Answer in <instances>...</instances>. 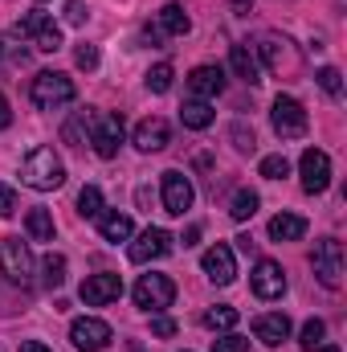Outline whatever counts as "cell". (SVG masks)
Listing matches in <instances>:
<instances>
[{"label":"cell","instance_id":"cell-22","mask_svg":"<svg viewBox=\"0 0 347 352\" xmlns=\"http://www.w3.org/2000/svg\"><path fill=\"white\" fill-rule=\"evenodd\" d=\"M180 119H184V127H192V131H204V127L217 119V111H213L204 98H192V102H184V107H180Z\"/></svg>","mask_w":347,"mask_h":352},{"label":"cell","instance_id":"cell-17","mask_svg":"<svg viewBox=\"0 0 347 352\" xmlns=\"http://www.w3.org/2000/svg\"><path fill=\"white\" fill-rule=\"evenodd\" d=\"M188 90H192L196 98L221 94V90H225V70H221V66H196V70L188 74Z\"/></svg>","mask_w":347,"mask_h":352},{"label":"cell","instance_id":"cell-8","mask_svg":"<svg viewBox=\"0 0 347 352\" xmlns=\"http://www.w3.org/2000/svg\"><path fill=\"white\" fill-rule=\"evenodd\" d=\"M298 173H302V188L307 192H327V184H331V156L319 152V148H307L302 160H298Z\"/></svg>","mask_w":347,"mask_h":352},{"label":"cell","instance_id":"cell-29","mask_svg":"<svg viewBox=\"0 0 347 352\" xmlns=\"http://www.w3.org/2000/svg\"><path fill=\"white\" fill-rule=\"evenodd\" d=\"M323 336H327V324H323V320H307V324H302V336H298V344H302L307 352H315L319 344H323Z\"/></svg>","mask_w":347,"mask_h":352},{"label":"cell","instance_id":"cell-26","mask_svg":"<svg viewBox=\"0 0 347 352\" xmlns=\"http://www.w3.org/2000/svg\"><path fill=\"white\" fill-rule=\"evenodd\" d=\"M237 307H225V303H217V307H208L204 311V324L213 328V332H229V328H237Z\"/></svg>","mask_w":347,"mask_h":352},{"label":"cell","instance_id":"cell-13","mask_svg":"<svg viewBox=\"0 0 347 352\" xmlns=\"http://www.w3.org/2000/svg\"><path fill=\"white\" fill-rule=\"evenodd\" d=\"M250 287H254L258 299H278L286 291V274H282V266L274 263V258H261L254 266V274H250Z\"/></svg>","mask_w":347,"mask_h":352},{"label":"cell","instance_id":"cell-24","mask_svg":"<svg viewBox=\"0 0 347 352\" xmlns=\"http://www.w3.org/2000/svg\"><path fill=\"white\" fill-rule=\"evenodd\" d=\"M25 230H29L33 242H53V217H49V209H29Z\"/></svg>","mask_w":347,"mask_h":352},{"label":"cell","instance_id":"cell-33","mask_svg":"<svg viewBox=\"0 0 347 352\" xmlns=\"http://www.w3.org/2000/svg\"><path fill=\"white\" fill-rule=\"evenodd\" d=\"M258 173L265 176V180H282V176L290 173V160H286V156H265Z\"/></svg>","mask_w":347,"mask_h":352},{"label":"cell","instance_id":"cell-39","mask_svg":"<svg viewBox=\"0 0 347 352\" xmlns=\"http://www.w3.org/2000/svg\"><path fill=\"white\" fill-rule=\"evenodd\" d=\"M66 21H70V25H82V21H86V4H82V0H70V4H66Z\"/></svg>","mask_w":347,"mask_h":352},{"label":"cell","instance_id":"cell-3","mask_svg":"<svg viewBox=\"0 0 347 352\" xmlns=\"http://www.w3.org/2000/svg\"><path fill=\"white\" fill-rule=\"evenodd\" d=\"M172 299L176 283L168 274H143L135 283V307H143V311H164V307H172Z\"/></svg>","mask_w":347,"mask_h":352},{"label":"cell","instance_id":"cell-23","mask_svg":"<svg viewBox=\"0 0 347 352\" xmlns=\"http://www.w3.org/2000/svg\"><path fill=\"white\" fill-rule=\"evenodd\" d=\"M188 29H192V21H188V12H184L180 4H164V8H160V33L184 37Z\"/></svg>","mask_w":347,"mask_h":352},{"label":"cell","instance_id":"cell-36","mask_svg":"<svg viewBox=\"0 0 347 352\" xmlns=\"http://www.w3.org/2000/svg\"><path fill=\"white\" fill-rule=\"evenodd\" d=\"M213 352H250V340L246 336H221V340H213Z\"/></svg>","mask_w":347,"mask_h":352},{"label":"cell","instance_id":"cell-37","mask_svg":"<svg viewBox=\"0 0 347 352\" xmlns=\"http://www.w3.org/2000/svg\"><path fill=\"white\" fill-rule=\"evenodd\" d=\"M74 62H78L82 70H98V50H94V45H78V54H74Z\"/></svg>","mask_w":347,"mask_h":352},{"label":"cell","instance_id":"cell-15","mask_svg":"<svg viewBox=\"0 0 347 352\" xmlns=\"http://www.w3.org/2000/svg\"><path fill=\"white\" fill-rule=\"evenodd\" d=\"M168 140H172V127H168V119H160V115H152V119H143V123L135 127V148H139V152H164Z\"/></svg>","mask_w":347,"mask_h":352},{"label":"cell","instance_id":"cell-5","mask_svg":"<svg viewBox=\"0 0 347 352\" xmlns=\"http://www.w3.org/2000/svg\"><path fill=\"white\" fill-rule=\"evenodd\" d=\"M311 263H315V274H319V283L335 291V287L344 283V242H335V238H323V242L315 246Z\"/></svg>","mask_w":347,"mask_h":352},{"label":"cell","instance_id":"cell-31","mask_svg":"<svg viewBox=\"0 0 347 352\" xmlns=\"http://www.w3.org/2000/svg\"><path fill=\"white\" fill-rule=\"evenodd\" d=\"M33 45H37L41 54H58V50H62V29H58V25L49 21V25H45V29H41V33L33 37Z\"/></svg>","mask_w":347,"mask_h":352},{"label":"cell","instance_id":"cell-19","mask_svg":"<svg viewBox=\"0 0 347 352\" xmlns=\"http://www.w3.org/2000/svg\"><path fill=\"white\" fill-rule=\"evenodd\" d=\"M261 54H265V62H270V70L274 74H290L294 66H298V58L286 50V41H278V37H265L261 41Z\"/></svg>","mask_w":347,"mask_h":352},{"label":"cell","instance_id":"cell-12","mask_svg":"<svg viewBox=\"0 0 347 352\" xmlns=\"http://www.w3.org/2000/svg\"><path fill=\"white\" fill-rule=\"evenodd\" d=\"M168 250H172V234L160 230V226H147V230L139 234V242H131L127 258H131V263H152V258H164Z\"/></svg>","mask_w":347,"mask_h":352},{"label":"cell","instance_id":"cell-35","mask_svg":"<svg viewBox=\"0 0 347 352\" xmlns=\"http://www.w3.org/2000/svg\"><path fill=\"white\" fill-rule=\"evenodd\" d=\"M233 144H237V152H254V148H258V140H254V127H246V123H233Z\"/></svg>","mask_w":347,"mask_h":352},{"label":"cell","instance_id":"cell-1","mask_svg":"<svg viewBox=\"0 0 347 352\" xmlns=\"http://www.w3.org/2000/svg\"><path fill=\"white\" fill-rule=\"evenodd\" d=\"M21 180L37 192H49V188H62L66 184V164L53 156V148H33L21 164Z\"/></svg>","mask_w":347,"mask_h":352},{"label":"cell","instance_id":"cell-40","mask_svg":"<svg viewBox=\"0 0 347 352\" xmlns=\"http://www.w3.org/2000/svg\"><path fill=\"white\" fill-rule=\"evenodd\" d=\"M152 332H156V336H164V340H168V336H176V320H164V316H160V320H156V324H152Z\"/></svg>","mask_w":347,"mask_h":352},{"label":"cell","instance_id":"cell-10","mask_svg":"<svg viewBox=\"0 0 347 352\" xmlns=\"http://www.w3.org/2000/svg\"><path fill=\"white\" fill-rule=\"evenodd\" d=\"M192 201H196L192 180H188L184 173H176V168H168V173H164V213L184 217V213L192 209Z\"/></svg>","mask_w":347,"mask_h":352},{"label":"cell","instance_id":"cell-21","mask_svg":"<svg viewBox=\"0 0 347 352\" xmlns=\"http://www.w3.org/2000/svg\"><path fill=\"white\" fill-rule=\"evenodd\" d=\"M229 62H233V74H237V78H246L250 87H258V82H261L258 58H254V50H250V45H233V58H229Z\"/></svg>","mask_w":347,"mask_h":352},{"label":"cell","instance_id":"cell-44","mask_svg":"<svg viewBox=\"0 0 347 352\" xmlns=\"http://www.w3.org/2000/svg\"><path fill=\"white\" fill-rule=\"evenodd\" d=\"M196 238H200V226H192V230L184 234V246H196Z\"/></svg>","mask_w":347,"mask_h":352},{"label":"cell","instance_id":"cell-41","mask_svg":"<svg viewBox=\"0 0 347 352\" xmlns=\"http://www.w3.org/2000/svg\"><path fill=\"white\" fill-rule=\"evenodd\" d=\"M8 123H12V111H8V98H4V94H0V131H4V127H8Z\"/></svg>","mask_w":347,"mask_h":352},{"label":"cell","instance_id":"cell-27","mask_svg":"<svg viewBox=\"0 0 347 352\" xmlns=\"http://www.w3.org/2000/svg\"><path fill=\"white\" fill-rule=\"evenodd\" d=\"M45 25H49V12H41V8H29V12H25V16H21L12 29H16V37H37Z\"/></svg>","mask_w":347,"mask_h":352},{"label":"cell","instance_id":"cell-11","mask_svg":"<svg viewBox=\"0 0 347 352\" xmlns=\"http://www.w3.org/2000/svg\"><path fill=\"white\" fill-rule=\"evenodd\" d=\"M78 295H82V303H86V307L115 303V299L123 295V278H119V274H110V270H102V274H90L86 283L78 287Z\"/></svg>","mask_w":347,"mask_h":352},{"label":"cell","instance_id":"cell-14","mask_svg":"<svg viewBox=\"0 0 347 352\" xmlns=\"http://www.w3.org/2000/svg\"><path fill=\"white\" fill-rule=\"evenodd\" d=\"M200 266H204V274L217 283V287H229L233 278H237V263H233V250L229 246H208L204 250V258H200Z\"/></svg>","mask_w":347,"mask_h":352},{"label":"cell","instance_id":"cell-38","mask_svg":"<svg viewBox=\"0 0 347 352\" xmlns=\"http://www.w3.org/2000/svg\"><path fill=\"white\" fill-rule=\"evenodd\" d=\"M16 213V192L8 184H0V217H12Z\"/></svg>","mask_w":347,"mask_h":352},{"label":"cell","instance_id":"cell-16","mask_svg":"<svg viewBox=\"0 0 347 352\" xmlns=\"http://www.w3.org/2000/svg\"><path fill=\"white\" fill-rule=\"evenodd\" d=\"M254 336H258L261 344H270V349H278L286 336H290V316L286 311H274V316H258L254 320Z\"/></svg>","mask_w":347,"mask_h":352},{"label":"cell","instance_id":"cell-43","mask_svg":"<svg viewBox=\"0 0 347 352\" xmlns=\"http://www.w3.org/2000/svg\"><path fill=\"white\" fill-rule=\"evenodd\" d=\"M250 8H254V0H233V12H237V16H246Z\"/></svg>","mask_w":347,"mask_h":352},{"label":"cell","instance_id":"cell-20","mask_svg":"<svg viewBox=\"0 0 347 352\" xmlns=\"http://www.w3.org/2000/svg\"><path fill=\"white\" fill-rule=\"evenodd\" d=\"M98 234H102V242H127L131 234H135V226H131V217L127 213H106L102 221H98Z\"/></svg>","mask_w":347,"mask_h":352},{"label":"cell","instance_id":"cell-2","mask_svg":"<svg viewBox=\"0 0 347 352\" xmlns=\"http://www.w3.org/2000/svg\"><path fill=\"white\" fill-rule=\"evenodd\" d=\"M74 98H78V90L70 82V74L41 70V74L33 78V102H37L41 111H58V107H66V102H74Z\"/></svg>","mask_w":347,"mask_h":352},{"label":"cell","instance_id":"cell-45","mask_svg":"<svg viewBox=\"0 0 347 352\" xmlns=\"http://www.w3.org/2000/svg\"><path fill=\"white\" fill-rule=\"evenodd\" d=\"M315 352H339V349H335V344H319Z\"/></svg>","mask_w":347,"mask_h":352},{"label":"cell","instance_id":"cell-7","mask_svg":"<svg viewBox=\"0 0 347 352\" xmlns=\"http://www.w3.org/2000/svg\"><path fill=\"white\" fill-rule=\"evenodd\" d=\"M90 144H94V152H98L102 160H115L119 148H123V115H98Z\"/></svg>","mask_w":347,"mask_h":352},{"label":"cell","instance_id":"cell-6","mask_svg":"<svg viewBox=\"0 0 347 352\" xmlns=\"http://www.w3.org/2000/svg\"><path fill=\"white\" fill-rule=\"evenodd\" d=\"M0 270L8 283H29L33 274V254L21 238H0Z\"/></svg>","mask_w":347,"mask_h":352},{"label":"cell","instance_id":"cell-42","mask_svg":"<svg viewBox=\"0 0 347 352\" xmlns=\"http://www.w3.org/2000/svg\"><path fill=\"white\" fill-rule=\"evenodd\" d=\"M21 352H53V349H45L41 340H21Z\"/></svg>","mask_w":347,"mask_h":352},{"label":"cell","instance_id":"cell-32","mask_svg":"<svg viewBox=\"0 0 347 352\" xmlns=\"http://www.w3.org/2000/svg\"><path fill=\"white\" fill-rule=\"evenodd\" d=\"M78 213H82V217H98V213H102V192H98L94 184H86V188L78 192Z\"/></svg>","mask_w":347,"mask_h":352},{"label":"cell","instance_id":"cell-18","mask_svg":"<svg viewBox=\"0 0 347 352\" xmlns=\"http://www.w3.org/2000/svg\"><path fill=\"white\" fill-rule=\"evenodd\" d=\"M307 234V217H298V213H278V217H270V238L274 242H298Z\"/></svg>","mask_w":347,"mask_h":352},{"label":"cell","instance_id":"cell-30","mask_svg":"<svg viewBox=\"0 0 347 352\" xmlns=\"http://www.w3.org/2000/svg\"><path fill=\"white\" fill-rule=\"evenodd\" d=\"M172 78H176V70L168 66V62H160V66H152V70H147V90L164 94V90H172Z\"/></svg>","mask_w":347,"mask_h":352},{"label":"cell","instance_id":"cell-34","mask_svg":"<svg viewBox=\"0 0 347 352\" xmlns=\"http://www.w3.org/2000/svg\"><path fill=\"white\" fill-rule=\"evenodd\" d=\"M315 78H319V87L327 90L331 98H339V94H344V82H339V70H335V66H323Z\"/></svg>","mask_w":347,"mask_h":352},{"label":"cell","instance_id":"cell-9","mask_svg":"<svg viewBox=\"0 0 347 352\" xmlns=\"http://www.w3.org/2000/svg\"><path fill=\"white\" fill-rule=\"evenodd\" d=\"M110 324H102V320H94V316H82V320H74L70 324V340H74V349L82 352H102L110 344Z\"/></svg>","mask_w":347,"mask_h":352},{"label":"cell","instance_id":"cell-25","mask_svg":"<svg viewBox=\"0 0 347 352\" xmlns=\"http://www.w3.org/2000/svg\"><path fill=\"white\" fill-rule=\"evenodd\" d=\"M258 205H261V197L254 188H237V192H233V205H229V217H233V221H250V217L258 213Z\"/></svg>","mask_w":347,"mask_h":352},{"label":"cell","instance_id":"cell-4","mask_svg":"<svg viewBox=\"0 0 347 352\" xmlns=\"http://www.w3.org/2000/svg\"><path fill=\"white\" fill-rule=\"evenodd\" d=\"M270 119H274V131H278L282 140H298V135H307V111H302V102L290 98V94H278V98H274Z\"/></svg>","mask_w":347,"mask_h":352},{"label":"cell","instance_id":"cell-28","mask_svg":"<svg viewBox=\"0 0 347 352\" xmlns=\"http://www.w3.org/2000/svg\"><path fill=\"white\" fill-rule=\"evenodd\" d=\"M41 283H45V287H62V283H66V258H62V254H49V258L41 263Z\"/></svg>","mask_w":347,"mask_h":352}]
</instances>
